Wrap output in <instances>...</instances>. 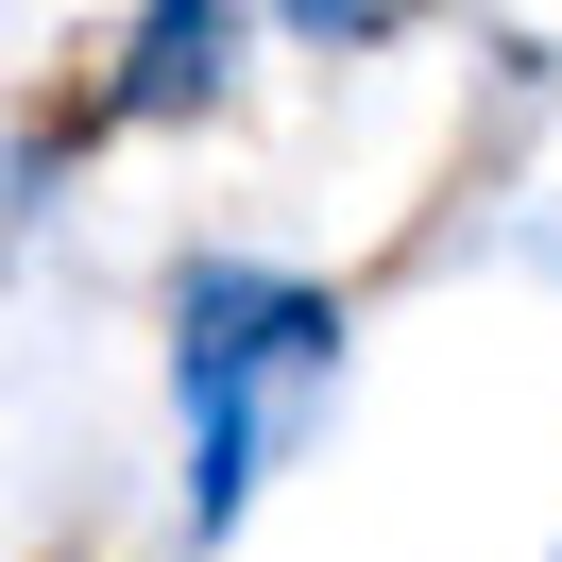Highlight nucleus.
<instances>
[{"instance_id":"1","label":"nucleus","mask_w":562,"mask_h":562,"mask_svg":"<svg viewBox=\"0 0 562 562\" xmlns=\"http://www.w3.org/2000/svg\"><path fill=\"white\" fill-rule=\"evenodd\" d=\"M324 375H341V307L307 273H256V256H188L171 290V392H188V528H239L256 477L307 443Z\"/></svg>"},{"instance_id":"2","label":"nucleus","mask_w":562,"mask_h":562,"mask_svg":"<svg viewBox=\"0 0 562 562\" xmlns=\"http://www.w3.org/2000/svg\"><path fill=\"white\" fill-rule=\"evenodd\" d=\"M222 52H239V0H137L120 52H103V86H120V120H205Z\"/></svg>"},{"instance_id":"3","label":"nucleus","mask_w":562,"mask_h":562,"mask_svg":"<svg viewBox=\"0 0 562 562\" xmlns=\"http://www.w3.org/2000/svg\"><path fill=\"white\" fill-rule=\"evenodd\" d=\"M426 0H273V35L290 52H375V35H409Z\"/></svg>"}]
</instances>
